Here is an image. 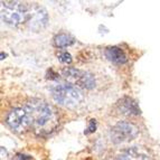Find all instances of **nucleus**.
Segmentation results:
<instances>
[{"label":"nucleus","instance_id":"ddd939ff","mask_svg":"<svg viewBox=\"0 0 160 160\" xmlns=\"http://www.w3.org/2000/svg\"><path fill=\"white\" fill-rule=\"evenodd\" d=\"M93 131H95V120H91V121H90L88 128L86 129V131L84 132V133H85V134H90V133H92Z\"/></svg>","mask_w":160,"mask_h":160},{"label":"nucleus","instance_id":"2eb2a0df","mask_svg":"<svg viewBox=\"0 0 160 160\" xmlns=\"http://www.w3.org/2000/svg\"><path fill=\"white\" fill-rule=\"evenodd\" d=\"M134 160H150V159L147 157V156H140V157H138L137 159H134Z\"/></svg>","mask_w":160,"mask_h":160},{"label":"nucleus","instance_id":"f257e3e1","mask_svg":"<svg viewBox=\"0 0 160 160\" xmlns=\"http://www.w3.org/2000/svg\"><path fill=\"white\" fill-rule=\"evenodd\" d=\"M24 109L28 113L30 124H32L38 130L46 128L54 119V112L52 108L46 102L40 100H32L25 105Z\"/></svg>","mask_w":160,"mask_h":160},{"label":"nucleus","instance_id":"f8f14e48","mask_svg":"<svg viewBox=\"0 0 160 160\" xmlns=\"http://www.w3.org/2000/svg\"><path fill=\"white\" fill-rule=\"evenodd\" d=\"M58 59L59 62L62 63H64V64H69L71 62H72V56H71V54L67 53V52H63L58 55Z\"/></svg>","mask_w":160,"mask_h":160},{"label":"nucleus","instance_id":"20e7f679","mask_svg":"<svg viewBox=\"0 0 160 160\" xmlns=\"http://www.w3.org/2000/svg\"><path fill=\"white\" fill-rule=\"evenodd\" d=\"M138 136V129L129 122H118L111 129V140L114 143H122V142L132 140Z\"/></svg>","mask_w":160,"mask_h":160},{"label":"nucleus","instance_id":"6e6552de","mask_svg":"<svg viewBox=\"0 0 160 160\" xmlns=\"http://www.w3.org/2000/svg\"><path fill=\"white\" fill-rule=\"evenodd\" d=\"M75 85L90 90V88H93L95 86V78H94V76L92 74L83 71L78 80L75 82Z\"/></svg>","mask_w":160,"mask_h":160},{"label":"nucleus","instance_id":"f03ea898","mask_svg":"<svg viewBox=\"0 0 160 160\" xmlns=\"http://www.w3.org/2000/svg\"><path fill=\"white\" fill-rule=\"evenodd\" d=\"M51 93L54 101L63 107L72 108L82 102L83 94L78 86L71 83H57L51 86Z\"/></svg>","mask_w":160,"mask_h":160},{"label":"nucleus","instance_id":"7ed1b4c3","mask_svg":"<svg viewBox=\"0 0 160 160\" xmlns=\"http://www.w3.org/2000/svg\"><path fill=\"white\" fill-rule=\"evenodd\" d=\"M1 20L10 26H17L25 22L32 7L22 1H1Z\"/></svg>","mask_w":160,"mask_h":160},{"label":"nucleus","instance_id":"1a4fd4ad","mask_svg":"<svg viewBox=\"0 0 160 160\" xmlns=\"http://www.w3.org/2000/svg\"><path fill=\"white\" fill-rule=\"evenodd\" d=\"M82 72L83 71H81V69H78V68H75V67H66V68H64L62 71V75H63L67 81H69L71 83H74L75 84V82L78 80V78H80L81 74H82Z\"/></svg>","mask_w":160,"mask_h":160},{"label":"nucleus","instance_id":"9b49d317","mask_svg":"<svg viewBox=\"0 0 160 160\" xmlns=\"http://www.w3.org/2000/svg\"><path fill=\"white\" fill-rule=\"evenodd\" d=\"M122 105L126 107V109L123 110L124 114H138V113H140V110L137 107L136 102H133L132 100L126 99V102L122 103Z\"/></svg>","mask_w":160,"mask_h":160},{"label":"nucleus","instance_id":"423d86ee","mask_svg":"<svg viewBox=\"0 0 160 160\" xmlns=\"http://www.w3.org/2000/svg\"><path fill=\"white\" fill-rule=\"evenodd\" d=\"M48 22V15L47 11L39 6H36L35 9L32 10V13H30L29 19V26L32 30L38 32V30L43 29L44 27Z\"/></svg>","mask_w":160,"mask_h":160},{"label":"nucleus","instance_id":"39448f33","mask_svg":"<svg viewBox=\"0 0 160 160\" xmlns=\"http://www.w3.org/2000/svg\"><path fill=\"white\" fill-rule=\"evenodd\" d=\"M7 124L16 132H22L28 126H30V120L28 113L24 108H15L7 115Z\"/></svg>","mask_w":160,"mask_h":160},{"label":"nucleus","instance_id":"9d476101","mask_svg":"<svg viewBox=\"0 0 160 160\" xmlns=\"http://www.w3.org/2000/svg\"><path fill=\"white\" fill-rule=\"evenodd\" d=\"M54 40H55V45H56L57 47H61V48L71 46L73 43H74V39H73V38L67 34L56 35L55 38H54Z\"/></svg>","mask_w":160,"mask_h":160},{"label":"nucleus","instance_id":"dca6fc26","mask_svg":"<svg viewBox=\"0 0 160 160\" xmlns=\"http://www.w3.org/2000/svg\"><path fill=\"white\" fill-rule=\"evenodd\" d=\"M3 57H6V55H3V53L1 52V59H3Z\"/></svg>","mask_w":160,"mask_h":160},{"label":"nucleus","instance_id":"0eeeda50","mask_svg":"<svg viewBox=\"0 0 160 160\" xmlns=\"http://www.w3.org/2000/svg\"><path fill=\"white\" fill-rule=\"evenodd\" d=\"M105 56H107V58L110 62H112L114 64H124V63H127L126 54L123 53V51L121 48L117 47V46H112V47L107 48Z\"/></svg>","mask_w":160,"mask_h":160},{"label":"nucleus","instance_id":"4468645a","mask_svg":"<svg viewBox=\"0 0 160 160\" xmlns=\"http://www.w3.org/2000/svg\"><path fill=\"white\" fill-rule=\"evenodd\" d=\"M17 160H32V158L29 156H26V155H22V153H19L17 156Z\"/></svg>","mask_w":160,"mask_h":160}]
</instances>
